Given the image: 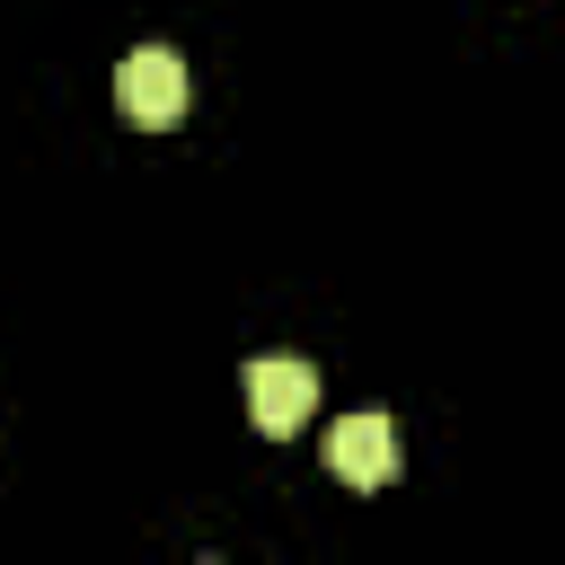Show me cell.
<instances>
[{
    "instance_id": "obj_2",
    "label": "cell",
    "mask_w": 565,
    "mask_h": 565,
    "mask_svg": "<svg viewBox=\"0 0 565 565\" xmlns=\"http://www.w3.org/2000/svg\"><path fill=\"white\" fill-rule=\"evenodd\" d=\"M309 406H318V371L300 362V353H256L247 362V415H256V433H300L309 424Z\"/></svg>"
},
{
    "instance_id": "obj_3",
    "label": "cell",
    "mask_w": 565,
    "mask_h": 565,
    "mask_svg": "<svg viewBox=\"0 0 565 565\" xmlns=\"http://www.w3.org/2000/svg\"><path fill=\"white\" fill-rule=\"evenodd\" d=\"M327 468H335L344 486H388V477H397V424H388V415H344V424L327 433Z\"/></svg>"
},
{
    "instance_id": "obj_1",
    "label": "cell",
    "mask_w": 565,
    "mask_h": 565,
    "mask_svg": "<svg viewBox=\"0 0 565 565\" xmlns=\"http://www.w3.org/2000/svg\"><path fill=\"white\" fill-rule=\"evenodd\" d=\"M115 106H124L141 132L177 124V115H185V62H177L168 44H141V53H124V62H115Z\"/></svg>"
}]
</instances>
